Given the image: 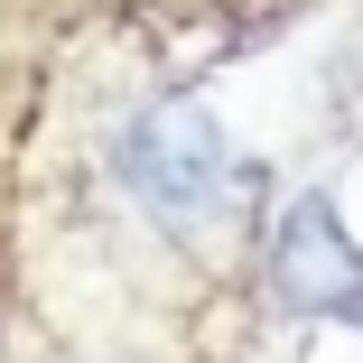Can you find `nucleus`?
<instances>
[{"mask_svg": "<svg viewBox=\"0 0 363 363\" xmlns=\"http://www.w3.org/2000/svg\"><path fill=\"white\" fill-rule=\"evenodd\" d=\"M121 186L159 214V224L196 233L214 224V214L233 205V140L214 130L205 103H150L130 130H121V150H112Z\"/></svg>", "mask_w": 363, "mask_h": 363, "instance_id": "nucleus-1", "label": "nucleus"}, {"mask_svg": "<svg viewBox=\"0 0 363 363\" xmlns=\"http://www.w3.org/2000/svg\"><path fill=\"white\" fill-rule=\"evenodd\" d=\"M270 298L279 317H308V326L363 317V242L345 233V214L326 196H298L270 224Z\"/></svg>", "mask_w": 363, "mask_h": 363, "instance_id": "nucleus-2", "label": "nucleus"}]
</instances>
